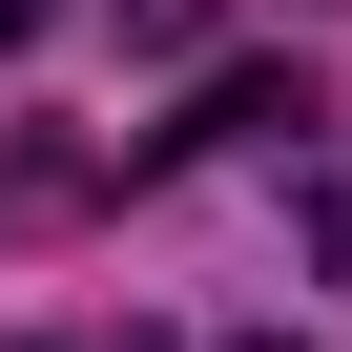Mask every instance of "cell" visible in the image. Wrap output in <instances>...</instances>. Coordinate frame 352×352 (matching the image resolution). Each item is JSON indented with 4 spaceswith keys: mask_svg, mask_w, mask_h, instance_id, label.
<instances>
[{
    "mask_svg": "<svg viewBox=\"0 0 352 352\" xmlns=\"http://www.w3.org/2000/svg\"><path fill=\"white\" fill-rule=\"evenodd\" d=\"M63 352H166V331H63Z\"/></svg>",
    "mask_w": 352,
    "mask_h": 352,
    "instance_id": "cell-1",
    "label": "cell"
},
{
    "mask_svg": "<svg viewBox=\"0 0 352 352\" xmlns=\"http://www.w3.org/2000/svg\"><path fill=\"white\" fill-rule=\"evenodd\" d=\"M21 21H42V0H0V42H21Z\"/></svg>",
    "mask_w": 352,
    "mask_h": 352,
    "instance_id": "cell-2",
    "label": "cell"
}]
</instances>
